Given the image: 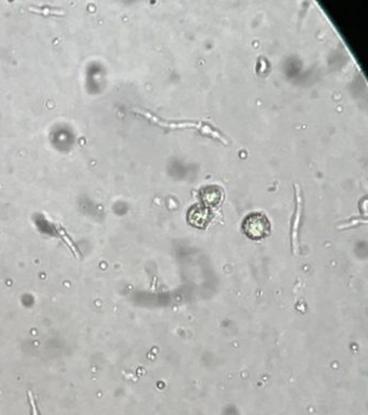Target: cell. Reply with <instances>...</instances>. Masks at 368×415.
Wrapping results in <instances>:
<instances>
[{
  "label": "cell",
  "instance_id": "cell-2",
  "mask_svg": "<svg viewBox=\"0 0 368 415\" xmlns=\"http://www.w3.org/2000/svg\"><path fill=\"white\" fill-rule=\"evenodd\" d=\"M187 219H188L190 225L197 227V229H203L211 220V212H209L207 207L197 204L187 213Z\"/></svg>",
  "mask_w": 368,
  "mask_h": 415
},
{
  "label": "cell",
  "instance_id": "cell-3",
  "mask_svg": "<svg viewBox=\"0 0 368 415\" xmlns=\"http://www.w3.org/2000/svg\"><path fill=\"white\" fill-rule=\"evenodd\" d=\"M201 197L205 206H216L221 200V189L216 186H207L202 190Z\"/></svg>",
  "mask_w": 368,
  "mask_h": 415
},
{
  "label": "cell",
  "instance_id": "cell-1",
  "mask_svg": "<svg viewBox=\"0 0 368 415\" xmlns=\"http://www.w3.org/2000/svg\"><path fill=\"white\" fill-rule=\"evenodd\" d=\"M243 231L246 236L254 240H260L269 235L270 222L261 213H252L243 222Z\"/></svg>",
  "mask_w": 368,
  "mask_h": 415
},
{
  "label": "cell",
  "instance_id": "cell-4",
  "mask_svg": "<svg viewBox=\"0 0 368 415\" xmlns=\"http://www.w3.org/2000/svg\"><path fill=\"white\" fill-rule=\"evenodd\" d=\"M28 10L31 11V12L34 13H38V14H42L45 16H49V15H63L64 14V11L60 10V9H39L37 7H28Z\"/></svg>",
  "mask_w": 368,
  "mask_h": 415
},
{
  "label": "cell",
  "instance_id": "cell-5",
  "mask_svg": "<svg viewBox=\"0 0 368 415\" xmlns=\"http://www.w3.org/2000/svg\"><path fill=\"white\" fill-rule=\"evenodd\" d=\"M28 398H29V402H31V406H32L33 415H39L38 414V410H37V408H36V403H35V400H34V396L32 394V391H28Z\"/></svg>",
  "mask_w": 368,
  "mask_h": 415
}]
</instances>
